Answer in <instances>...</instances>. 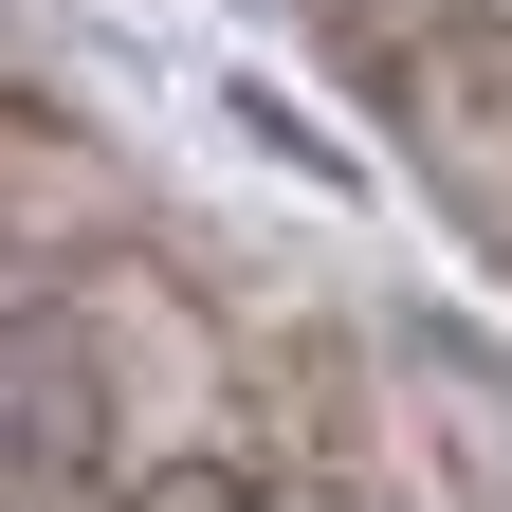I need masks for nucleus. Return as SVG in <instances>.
I'll return each instance as SVG.
<instances>
[{"label":"nucleus","mask_w":512,"mask_h":512,"mask_svg":"<svg viewBox=\"0 0 512 512\" xmlns=\"http://www.w3.org/2000/svg\"><path fill=\"white\" fill-rule=\"evenodd\" d=\"M128 512H256L238 476H128Z\"/></svg>","instance_id":"nucleus-1"},{"label":"nucleus","mask_w":512,"mask_h":512,"mask_svg":"<svg viewBox=\"0 0 512 512\" xmlns=\"http://www.w3.org/2000/svg\"><path fill=\"white\" fill-rule=\"evenodd\" d=\"M458 19H476V37H512V0H458Z\"/></svg>","instance_id":"nucleus-2"}]
</instances>
